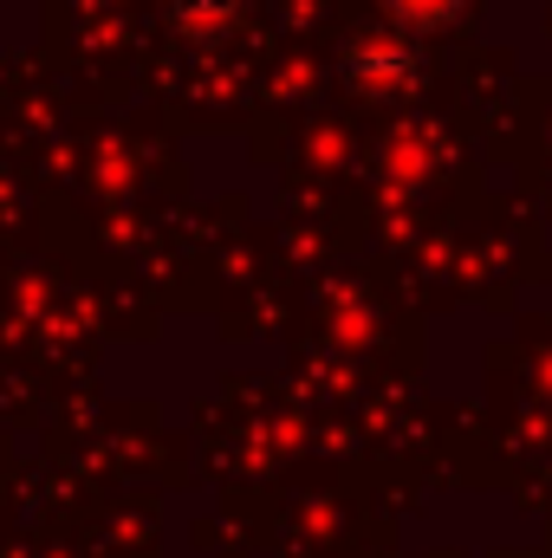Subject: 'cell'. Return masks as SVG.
Segmentation results:
<instances>
[{
  "mask_svg": "<svg viewBox=\"0 0 552 558\" xmlns=\"http://www.w3.org/2000/svg\"><path fill=\"white\" fill-rule=\"evenodd\" d=\"M397 7H404V13H416V20H448L461 0H397Z\"/></svg>",
  "mask_w": 552,
  "mask_h": 558,
  "instance_id": "6da1fadb",
  "label": "cell"
}]
</instances>
